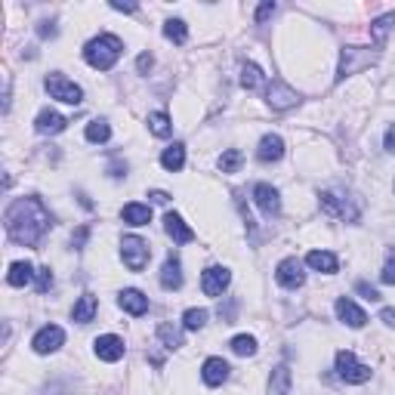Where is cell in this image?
I'll return each instance as SVG.
<instances>
[{
  "instance_id": "cell-1",
  "label": "cell",
  "mask_w": 395,
  "mask_h": 395,
  "mask_svg": "<svg viewBox=\"0 0 395 395\" xmlns=\"http://www.w3.org/2000/svg\"><path fill=\"white\" fill-rule=\"evenodd\" d=\"M4 225H6V235H10L16 244L37 247L40 238H44L49 232V225H53V216H49V210L40 204L37 198H16L4 213Z\"/></svg>"
},
{
  "instance_id": "cell-2",
  "label": "cell",
  "mask_w": 395,
  "mask_h": 395,
  "mask_svg": "<svg viewBox=\"0 0 395 395\" xmlns=\"http://www.w3.org/2000/svg\"><path fill=\"white\" fill-rule=\"evenodd\" d=\"M121 53H124V44H121L117 35H99L83 47V59H87L90 69H96V71L114 69V62L121 59Z\"/></svg>"
},
{
  "instance_id": "cell-3",
  "label": "cell",
  "mask_w": 395,
  "mask_h": 395,
  "mask_svg": "<svg viewBox=\"0 0 395 395\" xmlns=\"http://www.w3.org/2000/svg\"><path fill=\"white\" fill-rule=\"evenodd\" d=\"M377 59H380V53L371 49V47H343L337 81H346V78H352V74L371 69V65H377Z\"/></svg>"
},
{
  "instance_id": "cell-4",
  "label": "cell",
  "mask_w": 395,
  "mask_h": 395,
  "mask_svg": "<svg viewBox=\"0 0 395 395\" xmlns=\"http://www.w3.org/2000/svg\"><path fill=\"white\" fill-rule=\"evenodd\" d=\"M44 87H47V93H49V96H53V99H59V102H65V105H81V102H83V90H81L74 81L62 78V74H59V71L47 74Z\"/></svg>"
},
{
  "instance_id": "cell-5",
  "label": "cell",
  "mask_w": 395,
  "mask_h": 395,
  "mask_svg": "<svg viewBox=\"0 0 395 395\" xmlns=\"http://www.w3.org/2000/svg\"><path fill=\"white\" fill-rule=\"evenodd\" d=\"M318 204L327 216H337V220H346V223H358V207L352 204V198L340 195V191H322L318 195Z\"/></svg>"
},
{
  "instance_id": "cell-6",
  "label": "cell",
  "mask_w": 395,
  "mask_h": 395,
  "mask_svg": "<svg viewBox=\"0 0 395 395\" xmlns=\"http://www.w3.org/2000/svg\"><path fill=\"white\" fill-rule=\"evenodd\" d=\"M121 257H124V266H127L130 272H142L151 259V247H148V241L136 238V235H127V238L121 241Z\"/></svg>"
},
{
  "instance_id": "cell-7",
  "label": "cell",
  "mask_w": 395,
  "mask_h": 395,
  "mask_svg": "<svg viewBox=\"0 0 395 395\" xmlns=\"http://www.w3.org/2000/svg\"><path fill=\"white\" fill-rule=\"evenodd\" d=\"M337 374H340V380H346V383H367L371 380V367L361 365V361L355 358V352H349V349L337 352Z\"/></svg>"
},
{
  "instance_id": "cell-8",
  "label": "cell",
  "mask_w": 395,
  "mask_h": 395,
  "mask_svg": "<svg viewBox=\"0 0 395 395\" xmlns=\"http://www.w3.org/2000/svg\"><path fill=\"white\" fill-rule=\"evenodd\" d=\"M266 102H269V108H275V112H288V108L300 105V93L290 90L284 81H272L266 90Z\"/></svg>"
},
{
  "instance_id": "cell-9",
  "label": "cell",
  "mask_w": 395,
  "mask_h": 395,
  "mask_svg": "<svg viewBox=\"0 0 395 395\" xmlns=\"http://www.w3.org/2000/svg\"><path fill=\"white\" fill-rule=\"evenodd\" d=\"M275 278H278V284H281V288H288V290L302 288V281H306V275H302V263L297 257L281 259L278 269H275Z\"/></svg>"
},
{
  "instance_id": "cell-10",
  "label": "cell",
  "mask_w": 395,
  "mask_h": 395,
  "mask_svg": "<svg viewBox=\"0 0 395 395\" xmlns=\"http://www.w3.org/2000/svg\"><path fill=\"white\" fill-rule=\"evenodd\" d=\"M62 343H65V331H62V327H59V324H47V327H40V331L35 334L31 346H35L37 355H49V352H56Z\"/></svg>"
},
{
  "instance_id": "cell-11",
  "label": "cell",
  "mask_w": 395,
  "mask_h": 395,
  "mask_svg": "<svg viewBox=\"0 0 395 395\" xmlns=\"http://www.w3.org/2000/svg\"><path fill=\"white\" fill-rule=\"evenodd\" d=\"M254 201H257V207L263 210V216H269V220L281 213V195H278V189L269 186V182H257L254 186Z\"/></svg>"
},
{
  "instance_id": "cell-12",
  "label": "cell",
  "mask_w": 395,
  "mask_h": 395,
  "mask_svg": "<svg viewBox=\"0 0 395 395\" xmlns=\"http://www.w3.org/2000/svg\"><path fill=\"white\" fill-rule=\"evenodd\" d=\"M229 281H232L229 269L210 266V269H204V275H201V290H204L207 297H220V293L229 288Z\"/></svg>"
},
{
  "instance_id": "cell-13",
  "label": "cell",
  "mask_w": 395,
  "mask_h": 395,
  "mask_svg": "<svg viewBox=\"0 0 395 395\" xmlns=\"http://www.w3.org/2000/svg\"><path fill=\"white\" fill-rule=\"evenodd\" d=\"M117 306H121L127 315L139 318V315L148 312V297L136 288H127V290H121V297H117Z\"/></svg>"
},
{
  "instance_id": "cell-14",
  "label": "cell",
  "mask_w": 395,
  "mask_h": 395,
  "mask_svg": "<svg viewBox=\"0 0 395 395\" xmlns=\"http://www.w3.org/2000/svg\"><path fill=\"white\" fill-rule=\"evenodd\" d=\"M257 158L263 164H275L284 158V139L278 133H266L263 139H259V148H257Z\"/></svg>"
},
{
  "instance_id": "cell-15",
  "label": "cell",
  "mask_w": 395,
  "mask_h": 395,
  "mask_svg": "<svg viewBox=\"0 0 395 395\" xmlns=\"http://www.w3.org/2000/svg\"><path fill=\"white\" fill-rule=\"evenodd\" d=\"M93 349H96V358H102V361H121L124 358V340L121 337H114V334H105V337H96L93 343Z\"/></svg>"
},
{
  "instance_id": "cell-16",
  "label": "cell",
  "mask_w": 395,
  "mask_h": 395,
  "mask_svg": "<svg viewBox=\"0 0 395 395\" xmlns=\"http://www.w3.org/2000/svg\"><path fill=\"white\" fill-rule=\"evenodd\" d=\"M229 374H232V367H229V361H223V358H207L204 367H201V380L207 386H223L229 380Z\"/></svg>"
},
{
  "instance_id": "cell-17",
  "label": "cell",
  "mask_w": 395,
  "mask_h": 395,
  "mask_svg": "<svg viewBox=\"0 0 395 395\" xmlns=\"http://www.w3.org/2000/svg\"><path fill=\"white\" fill-rule=\"evenodd\" d=\"M65 127H69V117H62L59 112H49V108H44L35 121V130L40 136H56V133H62Z\"/></svg>"
},
{
  "instance_id": "cell-18",
  "label": "cell",
  "mask_w": 395,
  "mask_h": 395,
  "mask_svg": "<svg viewBox=\"0 0 395 395\" xmlns=\"http://www.w3.org/2000/svg\"><path fill=\"white\" fill-rule=\"evenodd\" d=\"M164 229L173 238V244H189V241H195V232L189 229L186 220H182L179 213H167L164 216Z\"/></svg>"
},
{
  "instance_id": "cell-19",
  "label": "cell",
  "mask_w": 395,
  "mask_h": 395,
  "mask_svg": "<svg viewBox=\"0 0 395 395\" xmlns=\"http://www.w3.org/2000/svg\"><path fill=\"white\" fill-rule=\"evenodd\" d=\"M337 318H340L343 324L355 327V331H358V327H365V324H367V315L361 312V309H358L349 297H340V300H337Z\"/></svg>"
},
{
  "instance_id": "cell-20",
  "label": "cell",
  "mask_w": 395,
  "mask_h": 395,
  "mask_svg": "<svg viewBox=\"0 0 395 395\" xmlns=\"http://www.w3.org/2000/svg\"><path fill=\"white\" fill-rule=\"evenodd\" d=\"M96 309H99V300L93 297V293H83V297L74 302V309H71V318L78 324H90L96 318Z\"/></svg>"
},
{
  "instance_id": "cell-21",
  "label": "cell",
  "mask_w": 395,
  "mask_h": 395,
  "mask_svg": "<svg viewBox=\"0 0 395 395\" xmlns=\"http://www.w3.org/2000/svg\"><path fill=\"white\" fill-rule=\"evenodd\" d=\"M161 288L164 290H179L182 288V266H179V259H176L173 254L167 257V263L161 269Z\"/></svg>"
},
{
  "instance_id": "cell-22",
  "label": "cell",
  "mask_w": 395,
  "mask_h": 395,
  "mask_svg": "<svg viewBox=\"0 0 395 395\" xmlns=\"http://www.w3.org/2000/svg\"><path fill=\"white\" fill-rule=\"evenodd\" d=\"M121 220L127 225H148L151 223V207L148 204H139V201H133V204H124L121 210Z\"/></svg>"
},
{
  "instance_id": "cell-23",
  "label": "cell",
  "mask_w": 395,
  "mask_h": 395,
  "mask_svg": "<svg viewBox=\"0 0 395 395\" xmlns=\"http://www.w3.org/2000/svg\"><path fill=\"white\" fill-rule=\"evenodd\" d=\"M306 266L315 269V272H324V275H334L337 272V257L331 254V250H312V254L306 257Z\"/></svg>"
},
{
  "instance_id": "cell-24",
  "label": "cell",
  "mask_w": 395,
  "mask_h": 395,
  "mask_svg": "<svg viewBox=\"0 0 395 395\" xmlns=\"http://www.w3.org/2000/svg\"><path fill=\"white\" fill-rule=\"evenodd\" d=\"M161 167L164 170H170V173H179L182 167H186V146H182V142H173L170 148H164Z\"/></svg>"
},
{
  "instance_id": "cell-25",
  "label": "cell",
  "mask_w": 395,
  "mask_h": 395,
  "mask_svg": "<svg viewBox=\"0 0 395 395\" xmlns=\"http://www.w3.org/2000/svg\"><path fill=\"white\" fill-rule=\"evenodd\" d=\"M290 367L288 365H278L272 367V377H269V392L272 395H288L290 392Z\"/></svg>"
},
{
  "instance_id": "cell-26",
  "label": "cell",
  "mask_w": 395,
  "mask_h": 395,
  "mask_svg": "<svg viewBox=\"0 0 395 395\" xmlns=\"http://www.w3.org/2000/svg\"><path fill=\"white\" fill-rule=\"evenodd\" d=\"M35 278H37V272L31 269V263H13L10 275H6V281H10L13 288H25V284H31Z\"/></svg>"
},
{
  "instance_id": "cell-27",
  "label": "cell",
  "mask_w": 395,
  "mask_h": 395,
  "mask_svg": "<svg viewBox=\"0 0 395 395\" xmlns=\"http://www.w3.org/2000/svg\"><path fill=\"white\" fill-rule=\"evenodd\" d=\"M263 81H266V74H263V69H259V65H254V62L241 65V87H244V90L263 87Z\"/></svg>"
},
{
  "instance_id": "cell-28",
  "label": "cell",
  "mask_w": 395,
  "mask_h": 395,
  "mask_svg": "<svg viewBox=\"0 0 395 395\" xmlns=\"http://www.w3.org/2000/svg\"><path fill=\"white\" fill-rule=\"evenodd\" d=\"M148 130L151 133H155V136H170V133H173V124H170V114H167V112H151L148 114Z\"/></svg>"
},
{
  "instance_id": "cell-29",
  "label": "cell",
  "mask_w": 395,
  "mask_h": 395,
  "mask_svg": "<svg viewBox=\"0 0 395 395\" xmlns=\"http://www.w3.org/2000/svg\"><path fill=\"white\" fill-rule=\"evenodd\" d=\"M158 340L164 343V349H179L182 346V331L173 324H158Z\"/></svg>"
},
{
  "instance_id": "cell-30",
  "label": "cell",
  "mask_w": 395,
  "mask_h": 395,
  "mask_svg": "<svg viewBox=\"0 0 395 395\" xmlns=\"http://www.w3.org/2000/svg\"><path fill=\"white\" fill-rule=\"evenodd\" d=\"M392 25H395V10L371 22V37L377 40V44H383V40H386V35H389V31H392Z\"/></svg>"
},
{
  "instance_id": "cell-31",
  "label": "cell",
  "mask_w": 395,
  "mask_h": 395,
  "mask_svg": "<svg viewBox=\"0 0 395 395\" xmlns=\"http://www.w3.org/2000/svg\"><path fill=\"white\" fill-rule=\"evenodd\" d=\"M164 35H167V40H173V44H186L189 28H186V22L182 19H170L164 25Z\"/></svg>"
},
{
  "instance_id": "cell-32",
  "label": "cell",
  "mask_w": 395,
  "mask_h": 395,
  "mask_svg": "<svg viewBox=\"0 0 395 395\" xmlns=\"http://www.w3.org/2000/svg\"><path fill=\"white\" fill-rule=\"evenodd\" d=\"M232 352L235 355H257V340L247 337V334H238V337H232Z\"/></svg>"
},
{
  "instance_id": "cell-33",
  "label": "cell",
  "mask_w": 395,
  "mask_h": 395,
  "mask_svg": "<svg viewBox=\"0 0 395 395\" xmlns=\"http://www.w3.org/2000/svg\"><path fill=\"white\" fill-rule=\"evenodd\" d=\"M204 324H207V309H186V315H182L186 331H201Z\"/></svg>"
},
{
  "instance_id": "cell-34",
  "label": "cell",
  "mask_w": 395,
  "mask_h": 395,
  "mask_svg": "<svg viewBox=\"0 0 395 395\" xmlns=\"http://www.w3.org/2000/svg\"><path fill=\"white\" fill-rule=\"evenodd\" d=\"M87 139L90 142H108L112 139V127H108V121H90L87 124Z\"/></svg>"
},
{
  "instance_id": "cell-35",
  "label": "cell",
  "mask_w": 395,
  "mask_h": 395,
  "mask_svg": "<svg viewBox=\"0 0 395 395\" xmlns=\"http://www.w3.org/2000/svg\"><path fill=\"white\" fill-rule=\"evenodd\" d=\"M241 161H244V155H241L238 148H229V151H225V155L220 158V170H223V173H235V170L241 167Z\"/></svg>"
},
{
  "instance_id": "cell-36",
  "label": "cell",
  "mask_w": 395,
  "mask_h": 395,
  "mask_svg": "<svg viewBox=\"0 0 395 395\" xmlns=\"http://www.w3.org/2000/svg\"><path fill=\"white\" fill-rule=\"evenodd\" d=\"M380 281H383V284H395V247L389 250V254H386V263H383Z\"/></svg>"
},
{
  "instance_id": "cell-37",
  "label": "cell",
  "mask_w": 395,
  "mask_h": 395,
  "mask_svg": "<svg viewBox=\"0 0 395 395\" xmlns=\"http://www.w3.org/2000/svg\"><path fill=\"white\" fill-rule=\"evenodd\" d=\"M37 284V293H47L49 288H53V272H49V266H44V269H37V278H35Z\"/></svg>"
},
{
  "instance_id": "cell-38",
  "label": "cell",
  "mask_w": 395,
  "mask_h": 395,
  "mask_svg": "<svg viewBox=\"0 0 395 395\" xmlns=\"http://www.w3.org/2000/svg\"><path fill=\"white\" fill-rule=\"evenodd\" d=\"M275 10H278V6H275L272 0H266V4H259V10H257V25H266V22L275 16Z\"/></svg>"
},
{
  "instance_id": "cell-39",
  "label": "cell",
  "mask_w": 395,
  "mask_h": 395,
  "mask_svg": "<svg viewBox=\"0 0 395 395\" xmlns=\"http://www.w3.org/2000/svg\"><path fill=\"white\" fill-rule=\"evenodd\" d=\"M355 290H358L365 300H371V302H380V290H377V288H371V284H367V281H358V284H355Z\"/></svg>"
},
{
  "instance_id": "cell-40",
  "label": "cell",
  "mask_w": 395,
  "mask_h": 395,
  "mask_svg": "<svg viewBox=\"0 0 395 395\" xmlns=\"http://www.w3.org/2000/svg\"><path fill=\"white\" fill-rule=\"evenodd\" d=\"M151 65H155V59H151L148 53H142V56L136 59V69H139V74H148V71H151Z\"/></svg>"
},
{
  "instance_id": "cell-41",
  "label": "cell",
  "mask_w": 395,
  "mask_h": 395,
  "mask_svg": "<svg viewBox=\"0 0 395 395\" xmlns=\"http://www.w3.org/2000/svg\"><path fill=\"white\" fill-rule=\"evenodd\" d=\"M87 238H90V225H81V229L74 232L71 241H74V247H83V241H87Z\"/></svg>"
},
{
  "instance_id": "cell-42",
  "label": "cell",
  "mask_w": 395,
  "mask_h": 395,
  "mask_svg": "<svg viewBox=\"0 0 395 395\" xmlns=\"http://www.w3.org/2000/svg\"><path fill=\"white\" fill-rule=\"evenodd\" d=\"M380 322L389 324V327H395V309H383V312H380Z\"/></svg>"
},
{
  "instance_id": "cell-43",
  "label": "cell",
  "mask_w": 395,
  "mask_h": 395,
  "mask_svg": "<svg viewBox=\"0 0 395 395\" xmlns=\"http://www.w3.org/2000/svg\"><path fill=\"white\" fill-rule=\"evenodd\" d=\"M148 198L155 201V204H167V201H170V195H167V191H148Z\"/></svg>"
},
{
  "instance_id": "cell-44",
  "label": "cell",
  "mask_w": 395,
  "mask_h": 395,
  "mask_svg": "<svg viewBox=\"0 0 395 395\" xmlns=\"http://www.w3.org/2000/svg\"><path fill=\"white\" fill-rule=\"evenodd\" d=\"M386 148H389L392 155H395V124H392L389 130H386Z\"/></svg>"
},
{
  "instance_id": "cell-45",
  "label": "cell",
  "mask_w": 395,
  "mask_h": 395,
  "mask_svg": "<svg viewBox=\"0 0 395 395\" xmlns=\"http://www.w3.org/2000/svg\"><path fill=\"white\" fill-rule=\"evenodd\" d=\"M112 10H117V13H136V4H112Z\"/></svg>"
},
{
  "instance_id": "cell-46",
  "label": "cell",
  "mask_w": 395,
  "mask_h": 395,
  "mask_svg": "<svg viewBox=\"0 0 395 395\" xmlns=\"http://www.w3.org/2000/svg\"><path fill=\"white\" fill-rule=\"evenodd\" d=\"M40 37H56V28L49 22H44V25H40Z\"/></svg>"
}]
</instances>
